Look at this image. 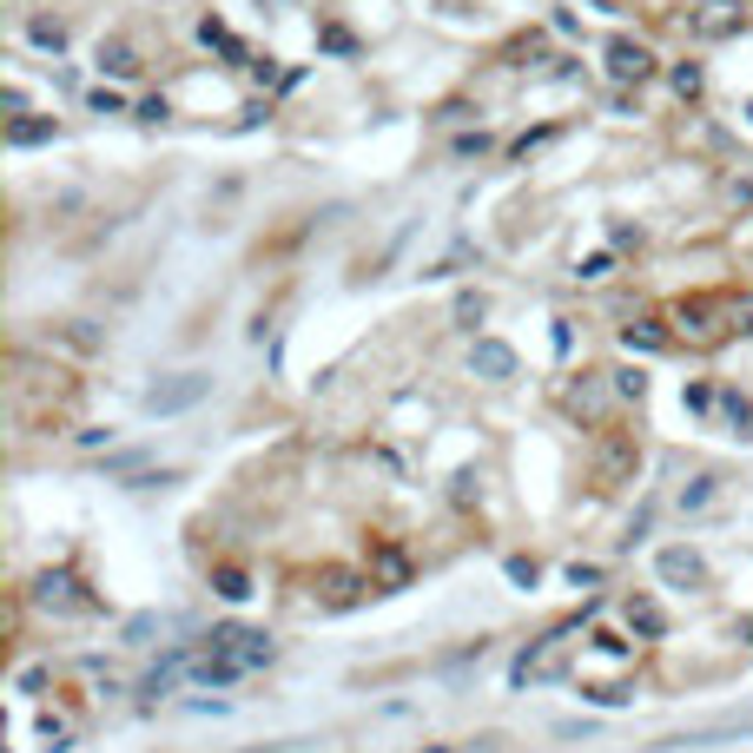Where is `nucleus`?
Here are the masks:
<instances>
[{
	"label": "nucleus",
	"instance_id": "obj_1",
	"mask_svg": "<svg viewBox=\"0 0 753 753\" xmlns=\"http://www.w3.org/2000/svg\"><path fill=\"white\" fill-rule=\"evenodd\" d=\"M271 661V635H258V628H218L212 642H205V655H198V681L205 688H225V681H238L245 668H265Z\"/></svg>",
	"mask_w": 753,
	"mask_h": 753
},
{
	"label": "nucleus",
	"instance_id": "obj_2",
	"mask_svg": "<svg viewBox=\"0 0 753 753\" xmlns=\"http://www.w3.org/2000/svg\"><path fill=\"white\" fill-rule=\"evenodd\" d=\"M575 635H582V622H562L556 635H542L536 648H523V655H516V668H509V681H516V688H529V681H549V675H562V661H569Z\"/></svg>",
	"mask_w": 753,
	"mask_h": 753
},
{
	"label": "nucleus",
	"instance_id": "obj_3",
	"mask_svg": "<svg viewBox=\"0 0 753 753\" xmlns=\"http://www.w3.org/2000/svg\"><path fill=\"white\" fill-rule=\"evenodd\" d=\"M728 318V304H714V298H681L675 304V337H688V344H721L734 324H721Z\"/></svg>",
	"mask_w": 753,
	"mask_h": 753
},
{
	"label": "nucleus",
	"instance_id": "obj_4",
	"mask_svg": "<svg viewBox=\"0 0 753 753\" xmlns=\"http://www.w3.org/2000/svg\"><path fill=\"white\" fill-rule=\"evenodd\" d=\"M602 66H609V79H615V86H648L661 60H655V53H648L642 40L615 33V40H609V53H602Z\"/></svg>",
	"mask_w": 753,
	"mask_h": 753
},
{
	"label": "nucleus",
	"instance_id": "obj_5",
	"mask_svg": "<svg viewBox=\"0 0 753 753\" xmlns=\"http://www.w3.org/2000/svg\"><path fill=\"white\" fill-rule=\"evenodd\" d=\"M635 470H642V443H635L628 430L602 437V450H595V483L615 490V483H635Z\"/></svg>",
	"mask_w": 753,
	"mask_h": 753
},
{
	"label": "nucleus",
	"instance_id": "obj_6",
	"mask_svg": "<svg viewBox=\"0 0 753 753\" xmlns=\"http://www.w3.org/2000/svg\"><path fill=\"white\" fill-rule=\"evenodd\" d=\"M747 26V7L741 0H695L688 7V33L695 40H734Z\"/></svg>",
	"mask_w": 753,
	"mask_h": 753
},
{
	"label": "nucleus",
	"instance_id": "obj_7",
	"mask_svg": "<svg viewBox=\"0 0 753 753\" xmlns=\"http://www.w3.org/2000/svg\"><path fill=\"white\" fill-rule=\"evenodd\" d=\"M33 602L53 609V615H79V609H93V595H79V582H73L66 569H46V575L33 582Z\"/></svg>",
	"mask_w": 753,
	"mask_h": 753
},
{
	"label": "nucleus",
	"instance_id": "obj_8",
	"mask_svg": "<svg viewBox=\"0 0 753 753\" xmlns=\"http://www.w3.org/2000/svg\"><path fill=\"white\" fill-rule=\"evenodd\" d=\"M470 370H476L483 384H509V377H516V351H509L503 337H476V351H470Z\"/></svg>",
	"mask_w": 753,
	"mask_h": 753
},
{
	"label": "nucleus",
	"instance_id": "obj_9",
	"mask_svg": "<svg viewBox=\"0 0 753 753\" xmlns=\"http://www.w3.org/2000/svg\"><path fill=\"white\" fill-rule=\"evenodd\" d=\"M655 569H661V582H675V589H701V582H708V562H701L695 549H681V542H675V549H661V556H655Z\"/></svg>",
	"mask_w": 753,
	"mask_h": 753
},
{
	"label": "nucleus",
	"instance_id": "obj_10",
	"mask_svg": "<svg viewBox=\"0 0 753 753\" xmlns=\"http://www.w3.org/2000/svg\"><path fill=\"white\" fill-rule=\"evenodd\" d=\"M370 582L377 589H410V556L397 542H370Z\"/></svg>",
	"mask_w": 753,
	"mask_h": 753
},
{
	"label": "nucleus",
	"instance_id": "obj_11",
	"mask_svg": "<svg viewBox=\"0 0 753 753\" xmlns=\"http://www.w3.org/2000/svg\"><path fill=\"white\" fill-rule=\"evenodd\" d=\"M364 589H377V582H370V575H351V569H324V575H318V602H324V609H351Z\"/></svg>",
	"mask_w": 753,
	"mask_h": 753
},
{
	"label": "nucleus",
	"instance_id": "obj_12",
	"mask_svg": "<svg viewBox=\"0 0 753 753\" xmlns=\"http://www.w3.org/2000/svg\"><path fill=\"white\" fill-rule=\"evenodd\" d=\"M628 628L655 642V635H668V615H661V609H655L648 595H628Z\"/></svg>",
	"mask_w": 753,
	"mask_h": 753
},
{
	"label": "nucleus",
	"instance_id": "obj_13",
	"mask_svg": "<svg viewBox=\"0 0 753 753\" xmlns=\"http://www.w3.org/2000/svg\"><path fill=\"white\" fill-rule=\"evenodd\" d=\"M622 344H628V351H668V344H675V331H661L655 318H642V324H628V331H622Z\"/></svg>",
	"mask_w": 753,
	"mask_h": 753
},
{
	"label": "nucleus",
	"instance_id": "obj_14",
	"mask_svg": "<svg viewBox=\"0 0 753 753\" xmlns=\"http://www.w3.org/2000/svg\"><path fill=\"white\" fill-rule=\"evenodd\" d=\"M198 390H205V377H179V384H165V390H152L146 404H152V410H185V404H192Z\"/></svg>",
	"mask_w": 753,
	"mask_h": 753
},
{
	"label": "nucleus",
	"instance_id": "obj_15",
	"mask_svg": "<svg viewBox=\"0 0 753 753\" xmlns=\"http://www.w3.org/2000/svg\"><path fill=\"white\" fill-rule=\"evenodd\" d=\"M139 66V53L126 46V40H99V73H112V79H126Z\"/></svg>",
	"mask_w": 753,
	"mask_h": 753
},
{
	"label": "nucleus",
	"instance_id": "obj_16",
	"mask_svg": "<svg viewBox=\"0 0 753 753\" xmlns=\"http://www.w3.org/2000/svg\"><path fill=\"white\" fill-rule=\"evenodd\" d=\"M26 33H33V46H53V53L66 46V20H60V13H33Z\"/></svg>",
	"mask_w": 753,
	"mask_h": 753
},
{
	"label": "nucleus",
	"instance_id": "obj_17",
	"mask_svg": "<svg viewBox=\"0 0 753 753\" xmlns=\"http://www.w3.org/2000/svg\"><path fill=\"white\" fill-rule=\"evenodd\" d=\"M7 139H13V146H40V139H53V119H26V112H20V119L7 126Z\"/></svg>",
	"mask_w": 753,
	"mask_h": 753
},
{
	"label": "nucleus",
	"instance_id": "obj_18",
	"mask_svg": "<svg viewBox=\"0 0 753 753\" xmlns=\"http://www.w3.org/2000/svg\"><path fill=\"white\" fill-rule=\"evenodd\" d=\"M668 79H675V93H681V99H701V86H708V73H701L695 60H681V66H675Z\"/></svg>",
	"mask_w": 753,
	"mask_h": 753
},
{
	"label": "nucleus",
	"instance_id": "obj_19",
	"mask_svg": "<svg viewBox=\"0 0 753 753\" xmlns=\"http://www.w3.org/2000/svg\"><path fill=\"white\" fill-rule=\"evenodd\" d=\"M198 40H205V46H218V53H232V60H245V46H238L218 20H198Z\"/></svg>",
	"mask_w": 753,
	"mask_h": 753
},
{
	"label": "nucleus",
	"instance_id": "obj_20",
	"mask_svg": "<svg viewBox=\"0 0 753 753\" xmlns=\"http://www.w3.org/2000/svg\"><path fill=\"white\" fill-rule=\"evenodd\" d=\"M728 324H734V331H747V337H753V284H747V291H734V298H728Z\"/></svg>",
	"mask_w": 753,
	"mask_h": 753
},
{
	"label": "nucleus",
	"instance_id": "obj_21",
	"mask_svg": "<svg viewBox=\"0 0 753 753\" xmlns=\"http://www.w3.org/2000/svg\"><path fill=\"white\" fill-rule=\"evenodd\" d=\"M483 311H490V304H483L476 291H463V298H456V324H463V331H476V324H483Z\"/></svg>",
	"mask_w": 753,
	"mask_h": 753
},
{
	"label": "nucleus",
	"instance_id": "obj_22",
	"mask_svg": "<svg viewBox=\"0 0 753 753\" xmlns=\"http://www.w3.org/2000/svg\"><path fill=\"white\" fill-rule=\"evenodd\" d=\"M212 582H218V595H225V602H238V595H251V589H245V569H218Z\"/></svg>",
	"mask_w": 753,
	"mask_h": 753
},
{
	"label": "nucleus",
	"instance_id": "obj_23",
	"mask_svg": "<svg viewBox=\"0 0 753 753\" xmlns=\"http://www.w3.org/2000/svg\"><path fill=\"white\" fill-rule=\"evenodd\" d=\"M615 390H622V397H642V390H648V377L628 364V370H615Z\"/></svg>",
	"mask_w": 753,
	"mask_h": 753
},
{
	"label": "nucleus",
	"instance_id": "obj_24",
	"mask_svg": "<svg viewBox=\"0 0 753 753\" xmlns=\"http://www.w3.org/2000/svg\"><path fill=\"white\" fill-rule=\"evenodd\" d=\"M318 40H324V46H331V53H357V40H351V33H344V26H324V33H318Z\"/></svg>",
	"mask_w": 753,
	"mask_h": 753
},
{
	"label": "nucleus",
	"instance_id": "obj_25",
	"mask_svg": "<svg viewBox=\"0 0 753 753\" xmlns=\"http://www.w3.org/2000/svg\"><path fill=\"white\" fill-rule=\"evenodd\" d=\"M430 753H456V747H430Z\"/></svg>",
	"mask_w": 753,
	"mask_h": 753
},
{
	"label": "nucleus",
	"instance_id": "obj_26",
	"mask_svg": "<svg viewBox=\"0 0 753 753\" xmlns=\"http://www.w3.org/2000/svg\"><path fill=\"white\" fill-rule=\"evenodd\" d=\"M747 635H753V615H747Z\"/></svg>",
	"mask_w": 753,
	"mask_h": 753
},
{
	"label": "nucleus",
	"instance_id": "obj_27",
	"mask_svg": "<svg viewBox=\"0 0 753 753\" xmlns=\"http://www.w3.org/2000/svg\"><path fill=\"white\" fill-rule=\"evenodd\" d=\"M747 112H753V106H747Z\"/></svg>",
	"mask_w": 753,
	"mask_h": 753
}]
</instances>
